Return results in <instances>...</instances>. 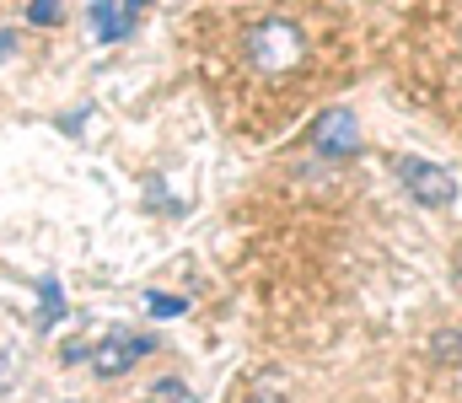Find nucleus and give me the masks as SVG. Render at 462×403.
<instances>
[{
    "mask_svg": "<svg viewBox=\"0 0 462 403\" xmlns=\"http://www.w3.org/2000/svg\"><path fill=\"white\" fill-rule=\"evenodd\" d=\"M247 60H253V70H263V76L296 70V65L307 60V38H301V27H296L291 16H263V22L247 32Z\"/></svg>",
    "mask_w": 462,
    "mask_h": 403,
    "instance_id": "nucleus-1",
    "label": "nucleus"
},
{
    "mask_svg": "<svg viewBox=\"0 0 462 403\" xmlns=\"http://www.w3.org/2000/svg\"><path fill=\"white\" fill-rule=\"evenodd\" d=\"M398 183H403L409 199L425 205V210H447V205L457 199V178H452L447 167L425 161V156H398Z\"/></svg>",
    "mask_w": 462,
    "mask_h": 403,
    "instance_id": "nucleus-2",
    "label": "nucleus"
},
{
    "mask_svg": "<svg viewBox=\"0 0 462 403\" xmlns=\"http://www.w3.org/2000/svg\"><path fill=\"white\" fill-rule=\"evenodd\" d=\"M312 151L318 156H355L360 151V119L349 108H328L312 124Z\"/></svg>",
    "mask_w": 462,
    "mask_h": 403,
    "instance_id": "nucleus-3",
    "label": "nucleus"
},
{
    "mask_svg": "<svg viewBox=\"0 0 462 403\" xmlns=\"http://www.w3.org/2000/svg\"><path fill=\"white\" fill-rule=\"evenodd\" d=\"M87 355H92L97 377H124L134 361L151 355V339H140V334H108L103 344H87Z\"/></svg>",
    "mask_w": 462,
    "mask_h": 403,
    "instance_id": "nucleus-4",
    "label": "nucleus"
},
{
    "mask_svg": "<svg viewBox=\"0 0 462 403\" xmlns=\"http://www.w3.org/2000/svg\"><path fill=\"white\" fill-rule=\"evenodd\" d=\"M87 16H92V38H97V43H118V38H129V32H134V5L97 0Z\"/></svg>",
    "mask_w": 462,
    "mask_h": 403,
    "instance_id": "nucleus-5",
    "label": "nucleus"
},
{
    "mask_svg": "<svg viewBox=\"0 0 462 403\" xmlns=\"http://www.w3.org/2000/svg\"><path fill=\"white\" fill-rule=\"evenodd\" d=\"M60 317H65V290H60L54 274H38V317H32V328L38 334H54Z\"/></svg>",
    "mask_w": 462,
    "mask_h": 403,
    "instance_id": "nucleus-6",
    "label": "nucleus"
},
{
    "mask_svg": "<svg viewBox=\"0 0 462 403\" xmlns=\"http://www.w3.org/2000/svg\"><path fill=\"white\" fill-rule=\"evenodd\" d=\"M430 355H436L441 366H462V334H457V328L436 334V339H430Z\"/></svg>",
    "mask_w": 462,
    "mask_h": 403,
    "instance_id": "nucleus-7",
    "label": "nucleus"
},
{
    "mask_svg": "<svg viewBox=\"0 0 462 403\" xmlns=\"http://www.w3.org/2000/svg\"><path fill=\"white\" fill-rule=\"evenodd\" d=\"M145 312H151V317H183V312H189V301H183V296H162V290H145Z\"/></svg>",
    "mask_w": 462,
    "mask_h": 403,
    "instance_id": "nucleus-8",
    "label": "nucleus"
},
{
    "mask_svg": "<svg viewBox=\"0 0 462 403\" xmlns=\"http://www.w3.org/2000/svg\"><path fill=\"white\" fill-rule=\"evenodd\" d=\"M151 403H199L189 393V382H178V377H162L156 388H151Z\"/></svg>",
    "mask_w": 462,
    "mask_h": 403,
    "instance_id": "nucleus-9",
    "label": "nucleus"
},
{
    "mask_svg": "<svg viewBox=\"0 0 462 403\" xmlns=\"http://www.w3.org/2000/svg\"><path fill=\"white\" fill-rule=\"evenodd\" d=\"M60 16H65L60 0H32V5H27V22H38V27H54Z\"/></svg>",
    "mask_w": 462,
    "mask_h": 403,
    "instance_id": "nucleus-10",
    "label": "nucleus"
},
{
    "mask_svg": "<svg viewBox=\"0 0 462 403\" xmlns=\"http://www.w3.org/2000/svg\"><path fill=\"white\" fill-rule=\"evenodd\" d=\"M11 382H16V355H11V350H0V398L11 393Z\"/></svg>",
    "mask_w": 462,
    "mask_h": 403,
    "instance_id": "nucleus-11",
    "label": "nucleus"
},
{
    "mask_svg": "<svg viewBox=\"0 0 462 403\" xmlns=\"http://www.w3.org/2000/svg\"><path fill=\"white\" fill-rule=\"evenodd\" d=\"M87 114H92V103H81L76 114H65V124H60V130H65V134H76L81 124H87Z\"/></svg>",
    "mask_w": 462,
    "mask_h": 403,
    "instance_id": "nucleus-12",
    "label": "nucleus"
},
{
    "mask_svg": "<svg viewBox=\"0 0 462 403\" xmlns=\"http://www.w3.org/2000/svg\"><path fill=\"white\" fill-rule=\"evenodd\" d=\"M452 279H457V290H462V243H457V253H452Z\"/></svg>",
    "mask_w": 462,
    "mask_h": 403,
    "instance_id": "nucleus-13",
    "label": "nucleus"
},
{
    "mask_svg": "<svg viewBox=\"0 0 462 403\" xmlns=\"http://www.w3.org/2000/svg\"><path fill=\"white\" fill-rule=\"evenodd\" d=\"M16 49V32H0V54H11Z\"/></svg>",
    "mask_w": 462,
    "mask_h": 403,
    "instance_id": "nucleus-14",
    "label": "nucleus"
},
{
    "mask_svg": "<svg viewBox=\"0 0 462 403\" xmlns=\"http://www.w3.org/2000/svg\"><path fill=\"white\" fill-rule=\"evenodd\" d=\"M129 5H172V0H129Z\"/></svg>",
    "mask_w": 462,
    "mask_h": 403,
    "instance_id": "nucleus-15",
    "label": "nucleus"
}]
</instances>
